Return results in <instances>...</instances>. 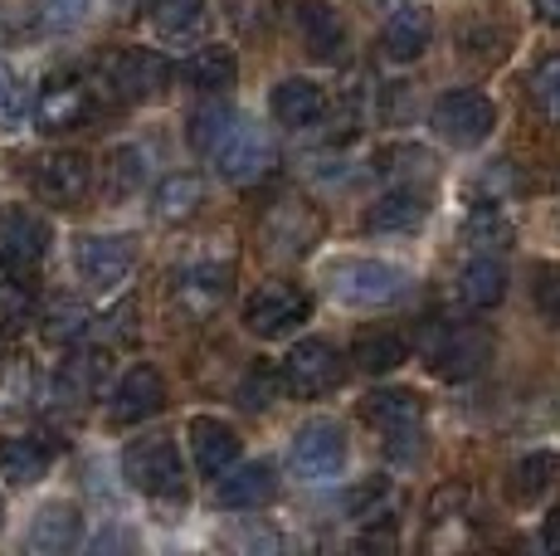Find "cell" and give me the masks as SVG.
<instances>
[{"mask_svg":"<svg viewBox=\"0 0 560 556\" xmlns=\"http://www.w3.org/2000/svg\"><path fill=\"white\" fill-rule=\"evenodd\" d=\"M327 288L347 308H385L395 298H405L409 269L390 259H337L327 274Z\"/></svg>","mask_w":560,"mask_h":556,"instance_id":"6da1fadb","label":"cell"},{"mask_svg":"<svg viewBox=\"0 0 560 556\" xmlns=\"http://www.w3.org/2000/svg\"><path fill=\"white\" fill-rule=\"evenodd\" d=\"M122 474L137 494H147L156 502H186V468H180V454L166 435H147V440L127 444Z\"/></svg>","mask_w":560,"mask_h":556,"instance_id":"7a4b0ae2","label":"cell"},{"mask_svg":"<svg viewBox=\"0 0 560 556\" xmlns=\"http://www.w3.org/2000/svg\"><path fill=\"white\" fill-rule=\"evenodd\" d=\"M424 357L439 381H472L492 361V337L482 323H444L424 341Z\"/></svg>","mask_w":560,"mask_h":556,"instance_id":"3957f363","label":"cell"},{"mask_svg":"<svg viewBox=\"0 0 560 556\" xmlns=\"http://www.w3.org/2000/svg\"><path fill=\"white\" fill-rule=\"evenodd\" d=\"M429 127H434L448 147L468 152V147H482L492 137L498 108H492V99L478 89H448L444 99L434 103V113H429Z\"/></svg>","mask_w":560,"mask_h":556,"instance_id":"277c9868","label":"cell"},{"mask_svg":"<svg viewBox=\"0 0 560 556\" xmlns=\"http://www.w3.org/2000/svg\"><path fill=\"white\" fill-rule=\"evenodd\" d=\"M205 157H214V166H220L224 181H258V176H268V171H273L278 147H273V137L258 132L254 123L230 117V127L214 137V147Z\"/></svg>","mask_w":560,"mask_h":556,"instance_id":"5b68a950","label":"cell"},{"mask_svg":"<svg viewBox=\"0 0 560 556\" xmlns=\"http://www.w3.org/2000/svg\"><path fill=\"white\" fill-rule=\"evenodd\" d=\"M258 240L268 244L273 259H303V254H312V244L322 240V210L293 196L273 200L264 210V220H258Z\"/></svg>","mask_w":560,"mask_h":556,"instance_id":"8992f818","label":"cell"},{"mask_svg":"<svg viewBox=\"0 0 560 556\" xmlns=\"http://www.w3.org/2000/svg\"><path fill=\"white\" fill-rule=\"evenodd\" d=\"M307 317H312V293L298 283H264L249 303H244V327L268 341L298 333Z\"/></svg>","mask_w":560,"mask_h":556,"instance_id":"52a82bcc","label":"cell"},{"mask_svg":"<svg viewBox=\"0 0 560 556\" xmlns=\"http://www.w3.org/2000/svg\"><path fill=\"white\" fill-rule=\"evenodd\" d=\"M49 254V220L25 206L0 210V269L10 278H30Z\"/></svg>","mask_w":560,"mask_h":556,"instance_id":"ba28073f","label":"cell"},{"mask_svg":"<svg viewBox=\"0 0 560 556\" xmlns=\"http://www.w3.org/2000/svg\"><path fill=\"white\" fill-rule=\"evenodd\" d=\"M171 79H176V69H171V59L161 55V49H122V55L107 63V83L117 89V99L122 103L166 99Z\"/></svg>","mask_w":560,"mask_h":556,"instance_id":"9c48e42d","label":"cell"},{"mask_svg":"<svg viewBox=\"0 0 560 556\" xmlns=\"http://www.w3.org/2000/svg\"><path fill=\"white\" fill-rule=\"evenodd\" d=\"M73 269L89 288H117L137 269V240L132 234H83L73 244Z\"/></svg>","mask_w":560,"mask_h":556,"instance_id":"30bf717a","label":"cell"},{"mask_svg":"<svg viewBox=\"0 0 560 556\" xmlns=\"http://www.w3.org/2000/svg\"><path fill=\"white\" fill-rule=\"evenodd\" d=\"M283 386L293 395H303V401H312V395H327L331 386H341V351L331 347L327 337H307L298 341L293 351L283 357Z\"/></svg>","mask_w":560,"mask_h":556,"instance_id":"8fae6325","label":"cell"},{"mask_svg":"<svg viewBox=\"0 0 560 556\" xmlns=\"http://www.w3.org/2000/svg\"><path fill=\"white\" fill-rule=\"evenodd\" d=\"M93 190V162L83 152H49L35 166V196L54 210H73L83 206Z\"/></svg>","mask_w":560,"mask_h":556,"instance_id":"7c38bea8","label":"cell"},{"mask_svg":"<svg viewBox=\"0 0 560 556\" xmlns=\"http://www.w3.org/2000/svg\"><path fill=\"white\" fill-rule=\"evenodd\" d=\"M293 468L312 484H327L347 468V430L337 420H307L293 440Z\"/></svg>","mask_w":560,"mask_h":556,"instance_id":"4fadbf2b","label":"cell"},{"mask_svg":"<svg viewBox=\"0 0 560 556\" xmlns=\"http://www.w3.org/2000/svg\"><path fill=\"white\" fill-rule=\"evenodd\" d=\"M273 498H278V468L264 464V459H258V464H240V459H234V464L214 478V502L230 512H258Z\"/></svg>","mask_w":560,"mask_h":556,"instance_id":"5bb4252c","label":"cell"},{"mask_svg":"<svg viewBox=\"0 0 560 556\" xmlns=\"http://www.w3.org/2000/svg\"><path fill=\"white\" fill-rule=\"evenodd\" d=\"M161 410H166V381H161L156 367H132L122 381H117L113 405H107L113 425H142Z\"/></svg>","mask_w":560,"mask_h":556,"instance_id":"9a60e30c","label":"cell"},{"mask_svg":"<svg viewBox=\"0 0 560 556\" xmlns=\"http://www.w3.org/2000/svg\"><path fill=\"white\" fill-rule=\"evenodd\" d=\"M424 220H429V190H415L409 181L405 186H390L385 196H375L361 216V224L371 234H409Z\"/></svg>","mask_w":560,"mask_h":556,"instance_id":"2e32d148","label":"cell"},{"mask_svg":"<svg viewBox=\"0 0 560 556\" xmlns=\"http://www.w3.org/2000/svg\"><path fill=\"white\" fill-rule=\"evenodd\" d=\"M429 45H434V15H429L424 5H415V0H400V5L390 10V20H385V30H381L385 59L415 63Z\"/></svg>","mask_w":560,"mask_h":556,"instance_id":"e0dca14e","label":"cell"},{"mask_svg":"<svg viewBox=\"0 0 560 556\" xmlns=\"http://www.w3.org/2000/svg\"><path fill=\"white\" fill-rule=\"evenodd\" d=\"M89 113H93V93H89V83H79V79L49 83V89L35 99L39 132H73V127L89 123Z\"/></svg>","mask_w":560,"mask_h":556,"instance_id":"ac0fdd59","label":"cell"},{"mask_svg":"<svg viewBox=\"0 0 560 556\" xmlns=\"http://www.w3.org/2000/svg\"><path fill=\"white\" fill-rule=\"evenodd\" d=\"M361 420L381 435H409L419 420H424V395L409 391V386H385L371 391L361 401Z\"/></svg>","mask_w":560,"mask_h":556,"instance_id":"d6986e66","label":"cell"},{"mask_svg":"<svg viewBox=\"0 0 560 556\" xmlns=\"http://www.w3.org/2000/svg\"><path fill=\"white\" fill-rule=\"evenodd\" d=\"M190 454H196V468L205 478H220L240 459V430L220 415H196L190 420Z\"/></svg>","mask_w":560,"mask_h":556,"instance_id":"ffe728a7","label":"cell"},{"mask_svg":"<svg viewBox=\"0 0 560 556\" xmlns=\"http://www.w3.org/2000/svg\"><path fill=\"white\" fill-rule=\"evenodd\" d=\"M293 25H298V39H303V49L312 59L337 63L341 45H347V30H341L337 10H331L327 0H298V5H293Z\"/></svg>","mask_w":560,"mask_h":556,"instance_id":"44dd1931","label":"cell"},{"mask_svg":"<svg viewBox=\"0 0 560 556\" xmlns=\"http://www.w3.org/2000/svg\"><path fill=\"white\" fill-rule=\"evenodd\" d=\"M79 537H83L79 508H73V502H45L25 532V547L35 556H63V552L79 547Z\"/></svg>","mask_w":560,"mask_h":556,"instance_id":"7402d4cb","label":"cell"},{"mask_svg":"<svg viewBox=\"0 0 560 556\" xmlns=\"http://www.w3.org/2000/svg\"><path fill=\"white\" fill-rule=\"evenodd\" d=\"M230 283H234L230 264H190V269L176 274V303L205 317L230 298Z\"/></svg>","mask_w":560,"mask_h":556,"instance_id":"603a6c76","label":"cell"},{"mask_svg":"<svg viewBox=\"0 0 560 556\" xmlns=\"http://www.w3.org/2000/svg\"><path fill=\"white\" fill-rule=\"evenodd\" d=\"M54 464V444H45L39 435H10L0 440V478L10 488H30L49 474Z\"/></svg>","mask_w":560,"mask_h":556,"instance_id":"cb8c5ba5","label":"cell"},{"mask_svg":"<svg viewBox=\"0 0 560 556\" xmlns=\"http://www.w3.org/2000/svg\"><path fill=\"white\" fill-rule=\"evenodd\" d=\"M268 108L283 127H312L327 117V89L312 79H283L273 89V99H268Z\"/></svg>","mask_w":560,"mask_h":556,"instance_id":"d4e9b609","label":"cell"},{"mask_svg":"<svg viewBox=\"0 0 560 556\" xmlns=\"http://www.w3.org/2000/svg\"><path fill=\"white\" fill-rule=\"evenodd\" d=\"M180 79H186L190 89H200L205 99H210V93L234 89V79H240V59H234L230 45H200L196 55L180 63Z\"/></svg>","mask_w":560,"mask_h":556,"instance_id":"484cf974","label":"cell"},{"mask_svg":"<svg viewBox=\"0 0 560 556\" xmlns=\"http://www.w3.org/2000/svg\"><path fill=\"white\" fill-rule=\"evenodd\" d=\"M458 293H463V303L478 308V313L498 308L502 298H508V264L492 259V254L468 259V264H463V274H458Z\"/></svg>","mask_w":560,"mask_h":556,"instance_id":"4316f807","label":"cell"},{"mask_svg":"<svg viewBox=\"0 0 560 556\" xmlns=\"http://www.w3.org/2000/svg\"><path fill=\"white\" fill-rule=\"evenodd\" d=\"M556 484H560V454H556V449H532L526 459H516L512 474H508V488H512L516 502L546 498Z\"/></svg>","mask_w":560,"mask_h":556,"instance_id":"83f0119b","label":"cell"},{"mask_svg":"<svg viewBox=\"0 0 560 556\" xmlns=\"http://www.w3.org/2000/svg\"><path fill=\"white\" fill-rule=\"evenodd\" d=\"M200 206H205V181L196 176V171H176V176H166L156 186V196H152L156 220H166V224L190 220Z\"/></svg>","mask_w":560,"mask_h":556,"instance_id":"f1b7e54d","label":"cell"},{"mask_svg":"<svg viewBox=\"0 0 560 556\" xmlns=\"http://www.w3.org/2000/svg\"><path fill=\"white\" fill-rule=\"evenodd\" d=\"M405 357L409 347L400 333H357V341H351V361L365 377H390L395 367H405Z\"/></svg>","mask_w":560,"mask_h":556,"instance_id":"f546056e","label":"cell"},{"mask_svg":"<svg viewBox=\"0 0 560 556\" xmlns=\"http://www.w3.org/2000/svg\"><path fill=\"white\" fill-rule=\"evenodd\" d=\"M205 0H156L152 20H156V35L161 39H196L205 30Z\"/></svg>","mask_w":560,"mask_h":556,"instance_id":"4dcf8cb0","label":"cell"},{"mask_svg":"<svg viewBox=\"0 0 560 556\" xmlns=\"http://www.w3.org/2000/svg\"><path fill=\"white\" fill-rule=\"evenodd\" d=\"M142 176H147V157H142V147H117V152H107L103 190H107L113 200L132 196V190L142 186Z\"/></svg>","mask_w":560,"mask_h":556,"instance_id":"1f68e13d","label":"cell"},{"mask_svg":"<svg viewBox=\"0 0 560 556\" xmlns=\"http://www.w3.org/2000/svg\"><path fill=\"white\" fill-rule=\"evenodd\" d=\"M375 171H385V176H405L409 186H415V176L419 181L434 176V152H424V147H415V142L381 147V152H375Z\"/></svg>","mask_w":560,"mask_h":556,"instance_id":"d6a6232c","label":"cell"},{"mask_svg":"<svg viewBox=\"0 0 560 556\" xmlns=\"http://www.w3.org/2000/svg\"><path fill=\"white\" fill-rule=\"evenodd\" d=\"M468 244H478L482 254L512 244V224H508V216H502L498 200H478V206H472V216H468Z\"/></svg>","mask_w":560,"mask_h":556,"instance_id":"836d02e7","label":"cell"},{"mask_svg":"<svg viewBox=\"0 0 560 556\" xmlns=\"http://www.w3.org/2000/svg\"><path fill=\"white\" fill-rule=\"evenodd\" d=\"M103 367H107L103 357H73V361H63L59 381H54V391H59V401H69V405L89 401V395L98 391V381H103Z\"/></svg>","mask_w":560,"mask_h":556,"instance_id":"e575fe53","label":"cell"},{"mask_svg":"<svg viewBox=\"0 0 560 556\" xmlns=\"http://www.w3.org/2000/svg\"><path fill=\"white\" fill-rule=\"evenodd\" d=\"M526 99H532V108L546 117V123H560V55L541 59L532 69V79H526Z\"/></svg>","mask_w":560,"mask_h":556,"instance_id":"d590c367","label":"cell"},{"mask_svg":"<svg viewBox=\"0 0 560 556\" xmlns=\"http://www.w3.org/2000/svg\"><path fill=\"white\" fill-rule=\"evenodd\" d=\"M288 386H283V371L278 367H254L249 377H244V386H240V405L244 410H268V405L278 401Z\"/></svg>","mask_w":560,"mask_h":556,"instance_id":"8d00e7d4","label":"cell"},{"mask_svg":"<svg viewBox=\"0 0 560 556\" xmlns=\"http://www.w3.org/2000/svg\"><path fill=\"white\" fill-rule=\"evenodd\" d=\"M230 117H234V113L220 103V93H210V103L190 113V147H196V152H210L214 137L230 127Z\"/></svg>","mask_w":560,"mask_h":556,"instance_id":"74e56055","label":"cell"},{"mask_svg":"<svg viewBox=\"0 0 560 556\" xmlns=\"http://www.w3.org/2000/svg\"><path fill=\"white\" fill-rule=\"evenodd\" d=\"M83 333H89V308L83 303H59L45 317V337L49 341H79Z\"/></svg>","mask_w":560,"mask_h":556,"instance_id":"f35d334b","label":"cell"},{"mask_svg":"<svg viewBox=\"0 0 560 556\" xmlns=\"http://www.w3.org/2000/svg\"><path fill=\"white\" fill-rule=\"evenodd\" d=\"M30 99H25V79H20L10 63H0V127H15L25 117Z\"/></svg>","mask_w":560,"mask_h":556,"instance_id":"ab89813d","label":"cell"},{"mask_svg":"<svg viewBox=\"0 0 560 556\" xmlns=\"http://www.w3.org/2000/svg\"><path fill=\"white\" fill-rule=\"evenodd\" d=\"M508 45H512V30L492 35V20H478V25L468 30V49H472V59H482V63L508 59Z\"/></svg>","mask_w":560,"mask_h":556,"instance_id":"60d3db41","label":"cell"},{"mask_svg":"<svg viewBox=\"0 0 560 556\" xmlns=\"http://www.w3.org/2000/svg\"><path fill=\"white\" fill-rule=\"evenodd\" d=\"M532 298H536V308H541L546 317H556L560 323V264H536Z\"/></svg>","mask_w":560,"mask_h":556,"instance_id":"b9f144b4","label":"cell"},{"mask_svg":"<svg viewBox=\"0 0 560 556\" xmlns=\"http://www.w3.org/2000/svg\"><path fill=\"white\" fill-rule=\"evenodd\" d=\"M93 0H39V20L49 30H73L83 15H89Z\"/></svg>","mask_w":560,"mask_h":556,"instance_id":"7bdbcfd3","label":"cell"},{"mask_svg":"<svg viewBox=\"0 0 560 556\" xmlns=\"http://www.w3.org/2000/svg\"><path fill=\"white\" fill-rule=\"evenodd\" d=\"M546 552H560V502L551 508V518H546Z\"/></svg>","mask_w":560,"mask_h":556,"instance_id":"ee69618b","label":"cell"},{"mask_svg":"<svg viewBox=\"0 0 560 556\" xmlns=\"http://www.w3.org/2000/svg\"><path fill=\"white\" fill-rule=\"evenodd\" d=\"M532 10L546 20V25H560V0H532Z\"/></svg>","mask_w":560,"mask_h":556,"instance_id":"f6af8a7d","label":"cell"},{"mask_svg":"<svg viewBox=\"0 0 560 556\" xmlns=\"http://www.w3.org/2000/svg\"><path fill=\"white\" fill-rule=\"evenodd\" d=\"M371 5H400V0H371Z\"/></svg>","mask_w":560,"mask_h":556,"instance_id":"bcb514c9","label":"cell"},{"mask_svg":"<svg viewBox=\"0 0 560 556\" xmlns=\"http://www.w3.org/2000/svg\"><path fill=\"white\" fill-rule=\"evenodd\" d=\"M0 518H5V508H0Z\"/></svg>","mask_w":560,"mask_h":556,"instance_id":"7dc6e473","label":"cell"}]
</instances>
